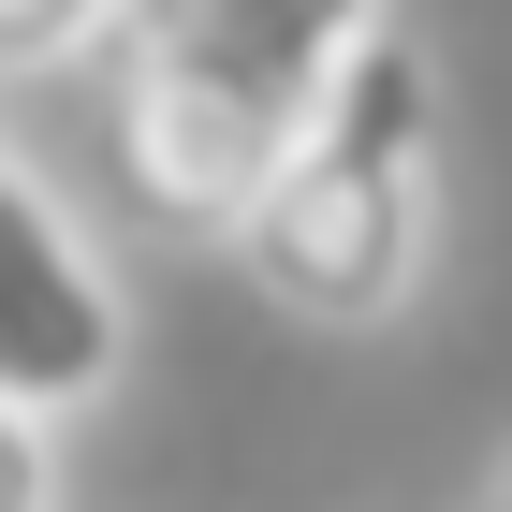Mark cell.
Masks as SVG:
<instances>
[{
    "mask_svg": "<svg viewBox=\"0 0 512 512\" xmlns=\"http://www.w3.org/2000/svg\"><path fill=\"white\" fill-rule=\"evenodd\" d=\"M381 30H395V0H132L103 44L132 205L176 235H235Z\"/></svg>",
    "mask_w": 512,
    "mask_h": 512,
    "instance_id": "obj_1",
    "label": "cell"
},
{
    "mask_svg": "<svg viewBox=\"0 0 512 512\" xmlns=\"http://www.w3.org/2000/svg\"><path fill=\"white\" fill-rule=\"evenodd\" d=\"M425 249H439V59L395 15L352 74H337V103L293 132V161L264 176V205L235 220V264H249L264 308L366 337V322H395L425 293Z\"/></svg>",
    "mask_w": 512,
    "mask_h": 512,
    "instance_id": "obj_2",
    "label": "cell"
},
{
    "mask_svg": "<svg viewBox=\"0 0 512 512\" xmlns=\"http://www.w3.org/2000/svg\"><path fill=\"white\" fill-rule=\"evenodd\" d=\"M118 366H132V308L88 249V220L59 205V176L0 147V395L74 425L88 395H118Z\"/></svg>",
    "mask_w": 512,
    "mask_h": 512,
    "instance_id": "obj_3",
    "label": "cell"
},
{
    "mask_svg": "<svg viewBox=\"0 0 512 512\" xmlns=\"http://www.w3.org/2000/svg\"><path fill=\"white\" fill-rule=\"evenodd\" d=\"M118 15H132V0H0V88H15V74H74V59H103Z\"/></svg>",
    "mask_w": 512,
    "mask_h": 512,
    "instance_id": "obj_4",
    "label": "cell"
},
{
    "mask_svg": "<svg viewBox=\"0 0 512 512\" xmlns=\"http://www.w3.org/2000/svg\"><path fill=\"white\" fill-rule=\"evenodd\" d=\"M0 512H59V425L0 395Z\"/></svg>",
    "mask_w": 512,
    "mask_h": 512,
    "instance_id": "obj_5",
    "label": "cell"
},
{
    "mask_svg": "<svg viewBox=\"0 0 512 512\" xmlns=\"http://www.w3.org/2000/svg\"><path fill=\"white\" fill-rule=\"evenodd\" d=\"M483 512H512V469H498V498H483Z\"/></svg>",
    "mask_w": 512,
    "mask_h": 512,
    "instance_id": "obj_6",
    "label": "cell"
}]
</instances>
